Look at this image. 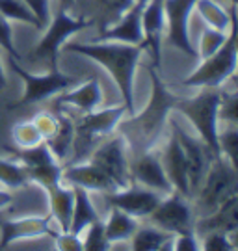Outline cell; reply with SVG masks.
<instances>
[{
    "label": "cell",
    "instance_id": "cell-1",
    "mask_svg": "<svg viewBox=\"0 0 238 251\" xmlns=\"http://www.w3.org/2000/svg\"><path fill=\"white\" fill-rule=\"evenodd\" d=\"M149 75L153 91H151V99L147 106L143 108V112L138 116L131 114L129 119H125V121L121 119L117 123L121 128L119 134L127 140L129 151H132V154L147 151L153 147V144L159 142V138L166 128L169 114H171V110H175V102L179 99L166 88L162 76L157 73V67H149Z\"/></svg>",
    "mask_w": 238,
    "mask_h": 251
},
{
    "label": "cell",
    "instance_id": "cell-2",
    "mask_svg": "<svg viewBox=\"0 0 238 251\" xmlns=\"http://www.w3.org/2000/svg\"><path fill=\"white\" fill-rule=\"evenodd\" d=\"M63 49L67 52L80 54L99 63L121 93L127 108V114H134V76L140 63L143 45H129L119 41H105V43H65Z\"/></svg>",
    "mask_w": 238,
    "mask_h": 251
},
{
    "label": "cell",
    "instance_id": "cell-3",
    "mask_svg": "<svg viewBox=\"0 0 238 251\" xmlns=\"http://www.w3.org/2000/svg\"><path fill=\"white\" fill-rule=\"evenodd\" d=\"M218 102L220 90L218 88H203L195 97H179L175 102V110L188 117L199 140L203 142L214 156H220L218 147Z\"/></svg>",
    "mask_w": 238,
    "mask_h": 251
},
{
    "label": "cell",
    "instance_id": "cell-4",
    "mask_svg": "<svg viewBox=\"0 0 238 251\" xmlns=\"http://www.w3.org/2000/svg\"><path fill=\"white\" fill-rule=\"evenodd\" d=\"M125 114H127V108L123 104V106L106 108L101 112H95V110L86 112L77 121H73L75 138H73L71 151L75 152V156L82 160L89 151H93L103 142V138H106L117 126Z\"/></svg>",
    "mask_w": 238,
    "mask_h": 251
},
{
    "label": "cell",
    "instance_id": "cell-5",
    "mask_svg": "<svg viewBox=\"0 0 238 251\" xmlns=\"http://www.w3.org/2000/svg\"><path fill=\"white\" fill-rule=\"evenodd\" d=\"M238 175L237 166L231 164L225 156H214L205 173L203 180L199 184L197 194V208L209 214L218 205H221L225 199L237 196Z\"/></svg>",
    "mask_w": 238,
    "mask_h": 251
},
{
    "label": "cell",
    "instance_id": "cell-6",
    "mask_svg": "<svg viewBox=\"0 0 238 251\" xmlns=\"http://www.w3.org/2000/svg\"><path fill=\"white\" fill-rule=\"evenodd\" d=\"M93 25L91 19L84 17H73L69 9L60 8L54 13L53 19H49L47 23V30H45L43 37L39 39V43L34 49L35 62H49L51 67L58 65V58H60V50L63 45L67 43V39L75 34H79L82 30H86Z\"/></svg>",
    "mask_w": 238,
    "mask_h": 251
},
{
    "label": "cell",
    "instance_id": "cell-7",
    "mask_svg": "<svg viewBox=\"0 0 238 251\" xmlns=\"http://www.w3.org/2000/svg\"><path fill=\"white\" fill-rule=\"evenodd\" d=\"M237 23L229 28V37L223 43L218 52L201 60V65L190 76L183 80V86L188 88H220L223 82H227L235 75L237 69Z\"/></svg>",
    "mask_w": 238,
    "mask_h": 251
},
{
    "label": "cell",
    "instance_id": "cell-8",
    "mask_svg": "<svg viewBox=\"0 0 238 251\" xmlns=\"http://www.w3.org/2000/svg\"><path fill=\"white\" fill-rule=\"evenodd\" d=\"M9 67L23 80V86H25L21 99L17 102H13V104H9V110L41 102V100L49 99L53 95H58L60 91L69 90L71 86H75L79 82L75 76H69V75L60 71L58 65L51 67V71L45 73V75H32V73L25 71L17 63V60H9Z\"/></svg>",
    "mask_w": 238,
    "mask_h": 251
},
{
    "label": "cell",
    "instance_id": "cell-9",
    "mask_svg": "<svg viewBox=\"0 0 238 251\" xmlns=\"http://www.w3.org/2000/svg\"><path fill=\"white\" fill-rule=\"evenodd\" d=\"M6 151L11 154V158H19V162L28 170L30 182H35L45 190L49 186H54L58 182H62V164L56 160L49 145L41 144L34 147H6Z\"/></svg>",
    "mask_w": 238,
    "mask_h": 251
},
{
    "label": "cell",
    "instance_id": "cell-10",
    "mask_svg": "<svg viewBox=\"0 0 238 251\" xmlns=\"http://www.w3.org/2000/svg\"><path fill=\"white\" fill-rule=\"evenodd\" d=\"M91 164L105 171L110 179L117 184V188L129 186L131 180V158H129V145L123 136H114L93 149L91 152Z\"/></svg>",
    "mask_w": 238,
    "mask_h": 251
},
{
    "label": "cell",
    "instance_id": "cell-11",
    "mask_svg": "<svg viewBox=\"0 0 238 251\" xmlns=\"http://www.w3.org/2000/svg\"><path fill=\"white\" fill-rule=\"evenodd\" d=\"M151 222L171 234L194 231V214L188 205V198L171 190L168 198H162L157 208L149 214Z\"/></svg>",
    "mask_w": 238,
    "mask_h": 251
},
{
    "label": "cell",
    "instance_id": "cell-12",
    "mask_svg": "<svg viewBox=\"0 0 238 251\" xmlns=\"http://www.w3.org/2000/svg\"><path fill=\"white\" fill-rule=\"evenodd\" d=\"M197 0H164V15L168 25V41L186 56L194 58L195 49L190 39V15Z\"/></svg>",
    "mask_w": 238,
    "mask_h": 251
},
{
    "label": "cell",
    "instance_id": "cell-13",
    "mask_svg": "<svg viewBox=\"0 0 238 251\" xmlns=\"http://www.w3.org/2000/svg\"><path fill=\"white\" fill-rule=\"evenodd\" d=\"M105 199L110 206L119 208L132 218H145L157 208L162 198L159 196V192L145 188L141 184H129L125 188L105 194Z\"/></svg>",
    "mask_w": 238,
    "mask_h": 251
},
{
    "label": "cell",
    "instance_id": "cell-14",
    "mask_svg": "<svg viewBox=\"0 0 238 251\" xmlns=\"http://www.w3.org/2000/svg\"><path fill=\"white\" fill-rule=\"evenodd\" d=\"M171 130L179 138V144H181L183 152H185L186 171H188V184H190V190L194 194V190L199 188V184H201L205 173H207L209 166H211L214 154H212L211 149L199 138H192L190 134H186L185 130L179 128L177 123H173V121H171Z\"/></svg>",
    "mask_w": 238,
    "mask_h": 251
},
{
    "label": "cell",
    "instance_id": "cell-15",
    "mask_svg": "<svg viewBox=\"0 0 238 251\" xmlns=\"http://www.w3.org/2000/svg\"><path fill=\"white\" fill-rule=\"evenodd\" d=\"M131 180L136 184H141L145 188L155 190V192H171V184L164 170L162 158L155 151H141L134 152L131 160Z\"/></svg>",
    "mask_w": 238,
    "mask_h": 251
},
{
    "label": "cell",
    "instance_id": "cell-16",
    "mask_svg": "<svg viewBox=\"0 0 238 251\" xmlns=\"http://www.w3.org/2000/svg\"><path fill=\"white\" fill-rule=\"evenodd\" d=\"M51 218L47 216H26L19 220H0V250L19 240H32L39 236H54Z\"/></svg>",
    "mask_w": 238,
    "mask_h": 251
},
{
    "label": "cell",
    "instance_id": "cell-17",
    "mask_svg": "<svg viewBox=\"0 0 238 251\" xmlns=\"http://www.w3.org/2000/svg\"><path fill=\"white\" fill-rule=\"evenodd\" d=\"M164 0H147L141 11V30H143V49L149 50L153 67H160L162 58V36H164Z\"/></svg>",
    "mask_w": 238,
    "mask_h": 251
},
{
    "label": "cell",
    "instance_id": "cell-18",
    "mask_svg": "<svg viewBox=\"0 0 238 251\" xmlns=\"http://www.w3.org/2000/svg\"><path fill=\"white\" fill-rule=\"evenodd\" d=\"M62 182H67L71 186H80L88 192H103V194L117 190V184L114 180L89 160L65 168L62 171Z\"/></svg>",
    "mask_w": 238,
    "mask_h": 251
},
{
    "label": "cell",
    "instance_id": "cell-19",
    "mask_svg": "<svg viewBox=\"0 0 238 251\" xmlns=\"http://www.w3.org/2000/svg\"><path fill=\"white\" fill-rule=\"evenodd\" d=\"M195 233H225L235 234L238 231V194L225 199L212 212L194 222Z\"/></svg>",
    "mask_w": 238,
    "mask_h": 251
},
{
    "label": "cell",
    "instance_id": "cell-20",
    "mask_svg": "<svg viewBox=\"0 0 238 251\" xmlns=\"http://www.w3.org/2000/svg\"><path fill=\"white\" fill-rule=\"evenodd\" d=\"M147 0H136L131 8L123 11V17L112 28L103 30V39L119 41L129 45H143V30H141V11Z\"/></svg>",
    "mask_w": 238,
    "mask_h": 251
},
{
    "label": "cell",
    "instance_id": "cell-21",
    "mask_svg": "<svg viewBox=\"0 0 238 251\" xmlns=\"http://www.w3.org/2000/svg\"><path fill=\"white\" fill-rule=\"evenodd\" d=\"M162 164H164V170H166V175H168L171 188L175 190V192H179L181 196L190 198L192 196V190H190V184H188V171H186L185 152H183V147L179 144V138L175 136L173 130H171V136H169L166 149H164Z\"/></svg>",
    "mask_w": 238,
    "mask_h": 251
},
{
    "label": "cell",
    "instance_id": "cell-22",
    "mask_svg": "<svg viewBox=\"0 0 238 251\" xmlns=\"http://www.w3.org/2000/svg\"><path fill=\"white\" fill-rule=\"evenodd\" d=\"M103 100V90H101V84L97 78H91V80L84 82L82 86L75 88L71 91H60L58 93V99H56V106H75L79 108L80 112H93L95 108L101 104Z\"/></svg>",
    "mask_w": 238,
    "mask_h": 251
},
{
    "label": "cell",
    "instance_id": "cell-23",
    "mask_svg": "<svg viewBox=\"0 0 238 251\" xmlns=\"http://www.w3.org/2000/svg\"><path fill=\"white\" fill-rule=\"evenodd\" d=\"M49 203H51V214L60 225V231H69L71 214H73V205H75V190L63 186L62 182L49 186Z\"/></svg>",
    "mask_w": 238,
    "mask_h": 251
},
{
    "label": "cell",
    "instance_id": "cell-24",
    "mask_svg": "<svg viewBox=\"0 0 238 251\" xmlns=\"http://www.w3.org/2000/svg\"><path fill=\"white\" fill-rule=\"evenodd\" d=\"M75 205H73V214H71L69 233L80 234L88 225L101 220L95 210V206L89 199V192L80 186H75Z\"/></svg>",
    "mask_w": 238,
    "mask_h": 251
},
{
    "label": "cell",
    "instance_id": "cell-25",
    "mask_svg": "<svg viewBox=\"0 0 238 251\" xmlns=\"http://www.w3.org/2000/svg\"><path fill=\"white\" fill-rule=\"evenodd\" d=\"M175 234L160 227H138L132 234V250L136 251H160L169 250Z\"/></svg>",
    "mask_w": 238,
    "mask_h": 251
},
{
    "label": "cell",
    "instance_id": "cell-26",
    "mask_svg": "<svg viewBox=\"0 0 238 251\" xmlns=\"http://www.w3.org/2000/svg\"><path fill=\"white\" fill-rule=\"evenodd\" d=\"M136 229H138L136 218H132V216H129L123 210L112 206L110 218H108V222L105 224V234L106 238H108V242L115 244V242L131 240L132 234L136 233Z\"/></svg>",
    "mask_w": 238,
    "mask_h": 251
},
{
    "label": "cell",
    "instance_id": "cell-27",
    "mask_svg": "<svg viewBox=\"0 0 238 251\" xmlns=\"http://www.w3.org/2000/svg\"><path fill=\"white\" fill-rule=\"evenodd\" d=\"M58 116V128L49 140H45V144L49 145V149L56 156V160H63L67 158L73 147V138H75V126H73V119L63 116L62 112L56 114Z\"/></svg>",
    "mask_w": 238,
    "mask_h": 251
},
{
    "label": "cell",
    "instance_id": "cell-28",
    "mask_svg": "<svg viewBox=\"0 0 238 251\" xmlns=\"http://www.w3.org/2000/svg\"><path fill=\"white\" fill-rule=\"evenodd\" d=\"M195 9L199 11V15L207 23V26L214 28V30L227 32L231 25L235 23V11L227 13V9L221 8L220 4L214 2V0H197L195 2Z\"/></svg>",
    "mask_w": 238,
    "mask_h": 251
},
{
    "label": "cell",
    "instance_id": "cell-29",
    "mask_svg": "<svg viewBox=\"0 0 238 251\" xmlns=\"http://www.w3.org/2000/svg\"><path fill=\"white\" fill-rule=\"evenodd\" d=\"M0 15L6 17L8 21L25 23V25L34 26L35 30H43L41 23L37 21L34 11L28 8L25 0H0Z\"/></svg>",
    "mask_w": 238,
    "mask_h": 251
},
{
    "label": "cell",
    "instance_id": "cell-30",
    "mask_svg": "<svg viewBox=\"0 0 238 251\" xmlns=\"http://www.w3.org/2000/svg\"><path fill=\"white\" fill-rule=\"evenodd\" d=\"M30 182L28 170L15 160L0 158V184H4L8 190L23 188Z\"/></svg>",
    "mask_w": 238,
    "mask_h": 251
},
{
    "label": "cell",
    "instance_id": "cell-31",
    "mask_svg": "<svg viewBox=\"0 0 238 251\" xmlns=\"http://www.w3.org/2000/svg\"><path fill=\"white\" fill-rule=\"evenodd\" d=\"M11 138L15 147H34V145L45 142L39 128L35 126L34 121H21L11 128Z\"/></svg>",
    "mask_w": 238,
    "mask_h": 251
},
{
    "label": "cell",
    "instance_id": "cell-32",
    "mask_svg": "<svg viewBox=\"0 0 238 251\" xmlns=\"http://www.w3.org/2000/svg\"><path fill=\"white\" fill-rule=\"evenodd\" d=\"M227 37L229 34L227 32H223V30H214V28H205L203 34H201V39H199V50L195 54H199V58L205 60V58H209L212 56L214 52H218L223 43L227 41Z\"/></svg>",
    "mask_w": 238,
    "mask_h": 251
},
{
    "label": "cell",
    "instance_id": "cell-33",
    "mask_svg": "<svg viewBox=\"0 0 238 251\" xmlns=\"http://www.w3.org/2000/svg\"><path fill=\"white\" fill-rule=\"evenodd\" d=\"M86 229H88V231H86V236H84V240H82V250H86V251H108L110 250L112 244L108 242V238H106L105 224H103L101 220L93 222V224L88 225Z\"/></svg>",
    "mask_w": 238,
    "mask_h": 251
},
{
    "label": "cell",
    "instance_id": "cell-34",
    "mask_svg": "<svg viewBox=\"0 0 238 251\" xmlns=\"http://www.w3.org/2000/svg\"><path fill=\"white\" fill-rule=\"evenodd\" d=\"M218 147H220V154L225 156L231 164L237 166V154H238V130L237 125H231L225 128L223 132H218Z\"/></svg>",
    "mask_w": 238,
    "mask_h": 251
},
{
    "label": "cell",
    "instance_id": "cell-35",
    "mask_svg": "<svg viewBox=\"0 0 238 251\" xmlns=\"http://www.w3.org/2000/svg\"><path fill=\"white\" fill-rule=\"evenodd\" d=\"M238 93L237 91H220L218 102V119H223L231 125H237L238 121Z\"/></svg>",
    "mask_w": 238,
    "mask_h": 251
},
{
    "label": "cell",
    "instance_id": "cell-36",
    "mask_svg": "<svg viewBox=\"0 0 238 251\" xmlns=\"http://www.w3.org/2000/svg\"><path fill=\"white\" fill-rule=\"evenodd\" d=\"M0 49L6 50L9 56V60H21L23 56L19 54L17 47H15V39H13V30H11V25L6 17L0 15Z\"/></svg>",
    "mask_w": 238,
    "mask_h": 251
},
{
    "label": "cell",
    "instance_id": "cell-37",
    "mask_svg": "<svg viewBox=\"0 0 238 251\" xmlns=\"http://www.w3.org/2000/svg\"><path fill=\"white\" fill-rule=\"evenodd\" d=\"M201 250L205 251H235L237 244L231 240V234L225 233H207L201 242Z\"/></svg>",
    "mask_w": 238,
    "mask_h": 251
},
{
    "label": "cell",
    "instance_id": "cell-38",
    "mask_svg": "<svg viewBox=\"0 0 238 251\" xmlns=\"http://www.w3.org/2000/svg\"><path fill=\"white\" fill-rule=\"evenodd\" d=\"M35 123V126L39 128V132L43 136V140H49L51 136L56 132L58 128V116L56 114H47V112H41L32 119Z\"/></svg>",
    "mask_w": 238,
    "mask_h": 251
},
{
    "label": "cell",
    "instance_id": "cell-39",
    "mask_svg": "<svg viewBox=\"0 0 238 251\" xmlns=\"http://www.w3.org/2000/svg\"><path fill=\"white\" fill-rule=\"evenodd\" d=\"M56 242V250L62 251H82V238L80 234H73L69 231H62L53 236Z\"/></svg>",
    "mask_w": 238,
    "mask_h": 251
},
{
    "label": "cell",
    "instance_id": "cell-40",
    "mask_svg": "<svg viewBox=\"0 0 238 251\" xmlns=\"http://www.w3.org/2000/svg\"><path fill=\"white\" fill-rule=\"evenodd\" d=\"M171 250L175 251H197L201 250V242L197 240L194 231H188V233H181L173 236V242H171Z\"/></svg>",
    "mask_w": 238,
    "mask_h": 251
},
{
    "label": "cell",
    "instance_id": "cell-41",
    "mask_svg": "<svg viewBox=\"0 0 238 251\" xmlns=\"http://www.w3.org/2000/svg\"><path fill=\"white\" fill-rule=\"evenodd\" d=\"M25 2L28 4V8L34 11V15L41 23V26H47V23L51 19V4H49V0H25Z\"/></svg>",
    "mask_w": 238,
    "mask_h": 251
},
{
    "label": "cell",
    "instance_id": "cell-42",
    "mask_svg": "<svg viewBox=\"0 0 238 251\" xmlns=\"http://www.w3.org/2000/svg\"><path fill=\"white\" fill-rule=\"evenodd\" d=\"M105 4L112 11H117V13H123L134 4V0H105Z\"/></svg>",
    "mask_w": 238,
    "mask_h": 251
},
{
    "label": "cell",
    "instance_id": "cell-43",
    "mask_svg": "<svg viewBox=\"0 0 238 251\" xmlns=\"http://www.w3.org/2000/svg\"><path fill=\"white\" fill-rule=\"evenodd\" d=\"M13 203V196L9 190H0V210Z\"/></svg>",
    "mask_w": 238,
    "mask_h": 251
},
{
    "label": "cell",
    "instance_id": "cell-44",
    "mask_svg": "<svg viewBox=\"0 0 238 251\" xmlns=\"http://www.w3.org/2000/svg\"><path fill=\"white\" fill-rule=\"evenodd\" d=\"M6 86H8V78H6V73H4V67L0 62V91L6 90Z\"/></svg>",
    "mask_w": 238,
    "mask_h": 251
},
{
    "label": "cell",
    "instance_id": "cell-45",
    "mask_svg": "<svg viewBox=\"0 0 238 251\" xmlns=\"http://www.w3.org/2000/svg\"><path fill=\"white\" fill-rule=\"evenodd\" d=\"M73 2H75V0H60V6H62V8H65V9H71Z\"/></svg>",
    "mask_w": 238,
    "mask_h": 251
},
{
    "label": "cell",
    "instance_id": "cell-46",
    "mask_svg": "<svg viewBox=\"0 0 238 251\" xmlns=\"http://www.w3.org/2000/svg\"><path fill=\"white\" fill-rule=\"evenodd\" d=\"M134 2H136V0H134Z\"/></svg>",
    "mask_w": 238,
    "mask_h": 251
}]
</instances>
